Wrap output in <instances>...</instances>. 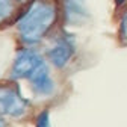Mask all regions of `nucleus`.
<instances>
[{
    "label": "nucleus",
    "mask_w": 127,
    "mask_h": 127,
    "mask_svg": "<svg viewBox=\"0 0 127 127\" xmlns=\"http://www.w3.org/2000/svg\"><path fill=\"white\" fill-rule=\"evenodd\" d=\"M18 2H21V3H23V5H26V3H27V2H29V0H18Z\"/></svg>",
    "instance_id": "12"
},
{
    "label": "nucleus",
    "mask_w": 127,
    "mask_h": 127,
    "mask_svg": "<svg viewBox=\"0 0 127 127\" xmlns=\"http://www.w3.org/2000/svg\"><path fill=\"white\" fill-rule=\"evenodd\" d=\"M77 53V38L67 27L59 26L49 38V45L44 50V58L56 70L70 65Z\"/></svg>",
    "instance_id": "2"
},
{
    "label": "nucleus",
    "mask_w": 127,
    "mask_h": 127,
    "mask_svg": "<svg viewBox=\"0 0 127 127\" xmlns=\"http://www.w3.org/2000/svg\"><path fill=\"white\" fill-rule=\"evenodd\" d=\"M88 0H58L61 11V26L64 27H80L85 26L89 18Z\"/></svg>",
    "instance_id": "5"
},
{
    "label": "nucleus",
    "mask_w": 127,
    "mask_h": 127,
    "mask_svg": "<svg viewBox=\"0 0 127 127\" xmlns=\"http://www.w3.org/2000/svg\"><path fill=\"white\" fill-rule=\"evenodd\" d=\"M23 3L18 0H0V27L14 24L23 11Z\"/></svg>",
    "instance_id": "7"
},
{
    "label": "nucleus",
    "mask_w": 127,
    "mask_h": 127,
    "mask_svg": "<svg viewBox=\"0 0 127 127\" xmlns=\"http://www.w3.org/2000/svg\"><path fill=\"white\" fill-rule=\"evenodd\" d=\"M35 127H52L50 121V110L49 109H42L41 112L35 118Z\"/></svg>",
    "instance_id": "9"
},
{
    "label": "nucleus",
    "mask_w": 127,
    "mask_h": 127,
    "mask_svg": "<svg viewBox=\"0 0 127 127\" xmlns=\"http://www.w3.org/2000/svg\"><path fill=\"white\" fill-rule=\"evenodd\" d=\"M30 100L26 98L15 80L0 82V114L8 118L21 120L30 110Z\"/></svg>",
    "instance_id": "3"
},
{
    "label": "nucleus",
    "mask_w": 127,
    "mask_h": 127,
    "mask_svg": "<svg viewBox=\"0 0 127 127\" xmlns=\"http://www.w3.org/2000/svg\"><path fill=\"white\" fill-rule=\"evenodd\" d=\"M45 61L44 55H41L36 47H29V45H20L17 53L14 56L11 71H9V79L11 80H26V79L35 71L36 67Z\"/></svg>",
    "instance_id": "4"
},
{
    "label": "nucleus",
    "mask_w": 127,
    "mask_h": 127,
    "mask_svg": "<svg viewBox=\"0 0 127 127\" xmlns=\"http://www.w3.org/2000/svg\"><path fill=\"white\" fill-rule=\"evenodd\" d=\"M14 26L20 45L36 47L61 26L58 0H29Z\"/></svg>",
    "instance_id": "1"
},
{
    "label": "nucleus",
    "mask_w": 127,
    "mask_h": 127,
    "mask_svg": "<svg viewBox=\"0 0 127 127\" xmlns=\"http://www.w3.org/2000/svg\"><path fill=\"white\" fill-rule=\"evenodd\" d=\"M50 67L52 65L45 59L41 65L36 67L35 71L26 79L27 83H29V88H30V92L38 98L52 97L56 91V82L53 79Z\"/></svg>",
    "instance_id": "6"
},
{
    "label": "nucleus",
    "mask_w": 127,
    "mask_h": 127,
    "mask_svg": "<svg viewBox=\"0 0 127 127\" xmlns=\"http://www.w3.org/2000/svg\"><path fill=\"white\" fill-rule=\"evenodd\" d=\"M0 127H8L6 126V121H5V117L0 114Z\"/></svg>",
    "instance_id": "11"
},
{
    "label": "nucleus",
    "mask_w": 127,
    "mask_h": 127,
    "mask_svg": "<svg viewBox=\"0 0 127 127\" xmlns=\"http://www.w3.org/2000/svg\"><path fill=\"white\" fill-rule=\"evenodd\" d=\"M117 39L121 47H127V8L120 11L118 27H117Z\"/></svg>",
    "instance_id": "8"
},
{
    "label": "nucleus",
    "mask_w": 127,
    "mask_h": 127,
    "mask_svg": "<svg viewBox=\"0 0 127 127\" xmlns=\"http://www.w3.org/2000/svg\"><path fill=\"white\" fill-rule=\"evenodd\" d=\"M114 3H115L117 11H121V9L127 8V0H114Z\"/></svg>",
    "instance_id": "10"
}]
</instances>
